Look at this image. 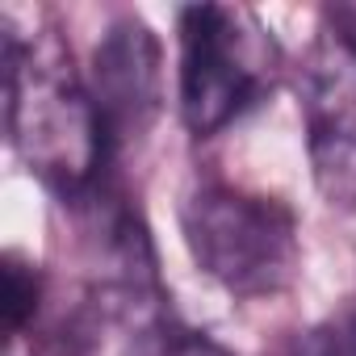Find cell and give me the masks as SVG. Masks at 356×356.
<instances>
[{
    "instance_id": "cell-5",
    "label": "cell",
    "mask_w": 356,
    "mask_h": 356,
    "mask_svg": "<svg viewBox=\"0 0 356 356\" xmlns=\"http://www.w3.org/2000/svg\"><path fill=\"white\" fill-rule=\"evenodd\" d=\"M105 134L118 147L143 138L163 101V72H159V42L138 17H122L105 30L92 51V84H88Z\"/></svg>"
},
{
    "instance_id": "cell-6",
    "label": "cell",
    "mask_w": 356,
    "mask_h": 356,
    "mask_svg": "<svg viewBox=\"0 0 356 356\" xmlns=\"http://www.w3.org/2000/svg\"><path fill=\"white\" fill-rule=\"evenodd\" d=\"M134 356H231L218 348L206 331L185 327L163 310H147L143 323L134 327Z\"/></svg>"
},
{
    "instance_id": "cell-2",
    "label": "cell",
    "mask_w": 356,
    "mask_h": 356,
    "mask_svg": "<svg viewBox=\"0 0 356 356\" xmlns=\"http://www.w3.org/2000/svg\"><path fill=\"white\" fill-rule=\"evenodd\" d=\"M181 231L193 264L231 298H273L298 277V222L277 197L202 185L181 206Z\"/></svg>"
},
{
    "instance_id": "cell-7",
    "label": "cell",
    "mask_w": 356,
    "mask_h": 356,
    "mask_svg": "<svg viewBox=\"0 0 356 356\" xmlns=\"http://www.w3.org/2000/svg\"><path fill=\"white\" fill-rule=\"evenodd\" d=\"M38 298H42V281L30 264L9 260L5 264V327L17 335L26 331V323L38 314Z\"/></svg>"
},
{
    "instance_id": "cell-4",
    "label": "cell",
    "mask_w": 356,
    "mask_h": 356,
    "mask_svg": "<svg viewBox=\"0 0 356 356\" xmlns=\"http://www.w3.org/2000/svg\"><path fill=\"white\" fill-rule=\"evenodd\" d=\"M302 122L314 189L356 210V17L327 13L302 63Z\"/></svg>"
},
{
    "instance_id": "cell-1",
    "label": "cell",
    "mask_w": 356,
    "mask_h": 356,
    "mask_svg": "<svg viewBox=\"0 0 356 356\" xmlns=\"http://www.w3.org/2000/svg\"><path fill=\"white\" fill-rule=\"evenodd\" d=\"M5 80L9 134L26 168L63 202H97L113 143L59 42H22L5 30Z\"/></svg>"
},
{
    "instance_id": "cell-3",
    "label": "cell",
    "mask_w": 356,
    "mask_h": 356,
    "mask_svg": "<svg viewBox=\"0 0 356 356\" xmlns=\"http://www.w3.org/2000/svg\"><path fill=\"white\" fill-rule=\"evenodd\" d=\"M176 34H181V118L197 138H210L260 101L277 51L260 22L231 5L181 9Z\"/></svg>"
}]
</instances>
